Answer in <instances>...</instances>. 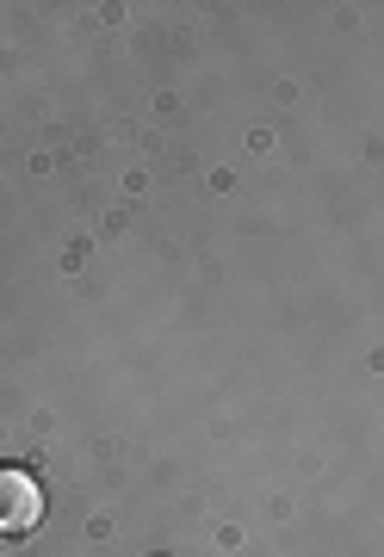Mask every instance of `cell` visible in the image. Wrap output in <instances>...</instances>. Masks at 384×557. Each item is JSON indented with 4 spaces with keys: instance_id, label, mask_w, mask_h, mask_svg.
Returning a JSON list of instances; mask_svg holds the SVG:
<instances>
[{
    "instance_id": "obj_1",
    "label": "cell",
    "mask_w": 384,
    "mask_h": 557,
    "mask_svg": "<svg viewBox=\"0 0 384 557\" xmlns=\"http://www.w3.org/2000/svg\"><path fill=\"white\" fill-rule=\"evenodd\" d=\"M44 515V496H38V483L25 478V471H0V533L7 539H20L32 533Z\"/></svg>"
}]
</instances>
